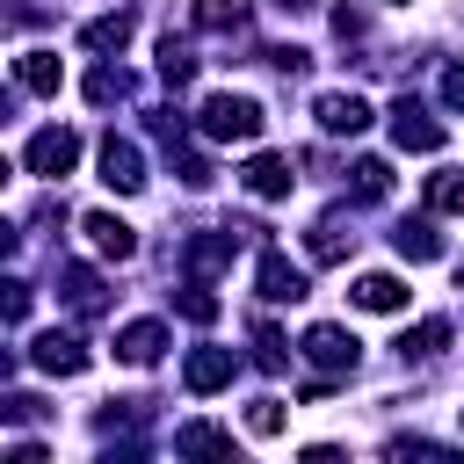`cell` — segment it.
<instances>
[{
    "mask_svg": "<svg viewBox=\"0 0 464 464\" xmlns=\"http://www.w3.org/2000/svg\"><path fill=\"white\" fill-rule=\"evenodd\" d=\"M130 44V14L116 7V14H94L87 29H80V51H94V58H109V51H123Z\"/></svg>",
    "mask_w": 464,
    "mask_h": 464,
    "instance_id": "cell-17",
    "label": "cell"
},
{
    "mask_svg": "<svg viewBox=\"0 0 464 464\" xmlns=\"http://www.w3.org/2000/svg\"><path fill=\"white\" fill-rule=\"evenodd\" d=\"M276 7H283V14H304V7H312V0H276Z\"/></svg>",
    "mask_w": 464,
    "mask_h": 464,
    "instance_id": "cell-35",
    "label": "cell"
},
{
    "mask_svg": "<svg viewBox=\"0 0 464 464\" xmlns=\"http://www.w3.org/2000/svg\"><path fill=\"white\" fill-rule=\"evenodd\" d=\"M442 341H450V319H420V326H406L392 348H399V362H428V355H442Z\"/></svg>",
    "mask_w": 464,
    "mask_h": 464,
    "instance_id": "cell-20",
    "label": "cell"
},
{
    "mask_svg": "<svg viewBox=\"0 0 464 464\" xmlns=\"http://www.w3.org/2000/svg\"><path fill=\"white\" fill-rule=\"evenodd\" d=\"M239 181H246V196H261V203H276V196H290V181H297V174H290V160H283V152H254Z\"/></svg>",
    "mask_w": 464,
    "mask_h": 464,
    "instance_id": "cell-14",
    "label": "cell"
},
{
    "mask_svg": "<svg viewBox=\"0 0 464 464\" xmlns=\"http://www.w3.org/2000/svg\"><path fill=\"white\" fill-rule=\"evenodd\" d=\"M14 80H22L29 94H58V87H65V65H58V51H22V58H14Z\"/></svg>",
    "mask_w": 464,
    "mask_h": 464,
    "instance_id": "cell-16",
    "label": "cell"
},
{
    "mask_svg": "<svg viewBox=\"0 0 464 464\" xmlns=\"http://www.w3.org/2000/svg\"><path fill=\"white\" fill-rule=\"evenodd\" d=\"M196 29H210V36H239L246 29V7L239 0H196V14H188Z\"/></svg>",
    "mask_w": 464,
    "mask_h": 464,
    "instance_id": "cell-22",
    "label": "cell"
},
{
    "mask_svg": "<svg viewBox=\"0 0 464 464\" xmlns=\"http://www.w3.org/2000/svg\"><path fill=\"white\" fill-rule=\"evenodd\" d=\"M196 130L210 145H246V138H261V102L254 94H210L196 109Z\"/></svg>",
    "mask_w": 464,
    "mask_h": 464,
    "instance_id": "cell-1",
    "label": "cell"
},
{
    "mask_svg": "<svg viewBox=\"0 0 464 464\" xmlns=\"http://www.w3.org/2000/svg\"><path fill=\"white\" fill-rule=\"evenodd\" d=\"M174 174H181V181H188V188H210V181H218V174H210V160H203V152H174Z\"/></svg>",
    "mask_w": 464,
    "mask_h": 464,
    "instance_id": "cell-31",
    "label": "cell"
},
{
    "mask_svg": "<svg viewBox=\"0 0 464 464\" xmlns=\"http://www.w3.org/2000/svg\"><path fill=\"white\" fill-rule=\"evenodd\" d=\"M254 362H261V370H283V362H290V341H283L276 326H254Z\"/></svg>",
    "mask_w": 464,
    "mask_h": 464,
    "instance_id": "cell-28",
    "label": "cell"
},
{
    "mask_svg": "<svg viewBox=\"0 0 464 464\" xmlns=\"http://www.w3.org/2000/svg\"><path fill=\"white\" fill-rule=\"evenodd\" d=\"M102 181H109L116 196H138V188H145V152H138L130 138H116V130L102 138Z\"/></svg>",
    "mask_w": 464,
    "mask_h": 464,
    "instance_id": "cell-7",
    "label": "cell"
},
{
    "mask_svg": "<svg viewBox=\"0 0 464 464\" xmlns=\"http://www.w3.org/2000/svg\"><path fill=\"white\" fill-rule=\"evenodd\" d=\"M428 210H442V218H464V174H457V167L428 174Z\"/></svg>",
    "mask_w": 464,
    "mask_h": 464,
    "instance_id": "cell-24",
    "label": "cell"
},
{
    "mask_svg": "<svg viewBox=\"0 0 464 464\" xmlns=\"http://www.w3.org/2000/svg\"><path fill=\"white\" fill-rule=\"evenodd\" d=\"M254 283H261V304H297L304 297V268H290V254H261V268H254Z\"/></svg>",
    "mask_w": 464,
    "mask_h": 464,
    "instance_id": "cell-11",
    "label": "cell"
},
{
    "mask_svg": "<svg viewBox=\"0 0 464 464\" xmlns=\"http://www.w3.org/2000/svg\"><path fill=\"white\" fill-rule=\"evenodd\" d=\"M58 290H65V304H72L80 319H102V312H109V283H102L94 268H80V261L58 268Z\"/></svg>",
    "mask_w": 464,
    "mask_h": 464,
    "instance_id": "cell-12",
    "label": "cell"
},
{
    "mask_svg": "<svg viewBox=\"0 0 464 464\" xmlns=\"http://www.w3.org/2000/svg\"><path fill=\"white\" fill-rule=\"evenodd\" d=\"M0 413H7V420H36V413H44V399H29V392H7V406H0Z\"/></svg>",
    "mask_w": 464,
    "mask_h": 464,
    "instance_id": "cell-33",
    "label": "cell"
},
{
    "mask_svg": "<svg viewBox=\"0 0 464 464\" xmlns=\"http://www.w3.org/2000/svg\"><path fill=\"white\" fill-rule=\"evenodd\" d=\"M174 304H181V319H196V326H210V319H218V297H210V283H203V276H188V290H181Z\"/></svg>",
    "mask_w": 464,
    "mask_h": 464,
    "instance_id": "cell-27",
    "label": "cell"
},
{
    "mask_svg": "<svg viewBox=\"0 0 464 464\" xmlns=\"http://www.w3.org/2000/svg\"><path fill=\"white\" fill-rule=\"evenodd\" d=\"M392 145H399V152H435V145H442V123H435L420 102L399 94V102H392Z\"/></svg>",
    "mask_w": 464,
    "mask_h": 464,
    "instance_id": "cell-6",
    "label": "cell"
},
{
    "mask_svg": "<svg viewBox=\"0 0 464 464\" xmlns=\"http://www.w3.org/2000/svg\"><path fill=\"white\" fill-rule=\"evenodd\" d=\"M72 160H80V138H72L65 123H44V130L22 145V167H29V174H44V181H65V174H72Z\"/></svg>",
    "mask_w": 464,
    "mask_h": 464,
    "instance_id": "cell-2",
    "label": "cell"
},
{
    "mask_svg": "<svg viewBox=\"0 0 464 464\" xmlns=\"http://www.w3.org/2000/svg\"><path fill=\"white\" fill-rule=\"evenodd\" d=\"M174 457H232V435L210 420H188V428H174Z\"/></svg>",
    "mask_w": 464,
    "mask_h": 464,
    "instance_id": "cell-21",
    "label": "cell"
},
{
    "mask_svg": "<svg viewBox=\"0 0 464 464\" xmlns=\"http://www.w3.org/2000/svg\"><path fill=\"white\" fill-rule=\"evenodd\" d=\"M392 7H406V0H392Z\"/></svg>",
    "mask_w": 464,
    "mask_h": 464,
    "instance_id": "cell-36",
    "label": "cell"
},
{
    "mask_svg": "<svg viewBox=\"0 0 464 464\" xmlns=\"http://www.w3.org/2000/svg\"><path fill=\"white\" fill-rule=\"evenodd\" d=\"M261 58H268V65H276L283 80H297V72L312 65V51H297V44H276V51H261Z\"/></svg>",
    "mask_w": 464,
    "mask_h": 464,
    "instance_id": "cell-30",
    "label": "cell"
},
{
    "mask_svg": "<svg viewBox=\"0 0 464 464\" xmlns=\"http://www.w3.org/2000/svg\"><path fill=\"white\" fill-rule=\"evenodd\" d=\"M457 420H464V413H457Z\"/></svg>",
    "mask_w": 464,
    "mask_h": 464,
    "instance_id": "cell-37",
    "label": "cell"
},
{
    "mask_svg": "<svg viewBox=\"0 0 464 464\" xmlns=\"http://www.w3.org/2000/svg\"><path fill=\"white\" fill-rule=\"evenodd\" d=\"M232 377H239V355H232V348H188V362H181V384L203 392V399L225 392Z\"/></svg>",
    "mask_w": 464,
    "mask_h": 464,
    "instance_id": "cell-8",
    "label": "cell"
},
{
    "mask_svg": "<svg viewBox=\"0 0 464 464\" xmlns=\"http://www.w3.org/2000/svg\"><path fill=\"white\" fill-rule=\"evenodd\" d=\"M116 355H123L130 370H152V362L167 355V326H160V319H130V326L116 334Z\"/></svg>",
    "mask_w": 464,
    "mask_h": 464,
    "instance_id": "cell-13",
    "label": "cell"
},
{
    "mask_svg": "<svg viewBox=\"0 0 464 464\" xmlns=\"http://www.w3.org/2000/svg\"><path fill=\"white\" fill-rule=\"evenodd\" d=\"M22 319H29V283L7 276V326H22Z\"/></svg>",
    "mask_w": 464,
    "mask_h": 464,
    "instance_id": "cell-32",
    "label": "cell"
},
{
    "mask_svg": "<svg viewBox=\"0 0 464 464\" xmlns=\"http://www.w3.org/2000/svg\"><path fill=\"white\" fill-rule=\"evenodd\" d=\"M304 246H312V261H326V268H334V261H348V254H355V232H348V218H319Z\"/></svg>",
    "mask_w": 464,
    "mask_h": 464,
    "instance_id": "cell-18",
    "label": "cell"
},
{
    "mask_svg": "<svg viewBox=\"0 0 464 464\" xmlns=\"http://www.w3.org/2000/svg\"><path fill=\"white\" fill-rule=\"evenodd\" d=\"M442 102H450V109H464V65H450V72H442Z\"/></svg>",
    "mask_w": 464,
    "mask_h": 464,
    "instance_id": "cell-34",
    "label": "cell"
},
{
    "mask_svg": "<svg viewBox=\"0 0 464 464\" xmlns=\"http://www.w3.org/2000/svg\"><path fill=\"white\" fill-rule=\"evenodd\" d=\"M239 232H246V225H225V232H196V239H181V268L210 283L218 268H232V254H239Z\"/></svg>",
    "mask_w": 464,
    "mask_h": 464,
    "instance_id": "cell-3",
    "label": "cell"
},
{
    "mask_svg": "<svg viewBox=\"0 0 464 464\" xmlns=\"http://www.w3.org/2000/svg\"><path fill=\"white\" fill-rule=\"evenodd\" d=\"M312 116H319V130H326V138H362V130H370V102H362V94H348V87L319 94V102H312Z\"/></svg>",
    "mask_w": 464,
    "mask_h": 464,
    "instance_id": "cell-5",
    "label": "cell"
},
{
    "mask_svg": "<svg viewBox=\"0 0 464 464\" xmlns=\"http://www.w3.org/2000/svg\"><path fill=\"white\" fill-rule=\"evenodd\" d=\"M160 80H167V87H188V80H196V51L174 44V36H160Z\"/></svg>",
    "mask_w": 464,
    "mask_h": 464,
    "instance_id": "cell-25",
    "label": "cell"
},
{
    "mask_svg": "<svg viewBox=\"0 0 464 464\" xmlns=\"http://www.w3.org/2000/svg\"><path fill=\"white\" fill-rule=\"evenodd\" d=\"M392 246H399L406 261H435V254H442V232H435L428 218H399V225H392Z\"/></svg>",
    "mask_w": 464,
    "mask_h": 464,
    "instance_id": "cell-19",
    "label": "cell"
},
{
    "mask_svg": "<svg viewBox=\"0 0 464 464\" xmlns=\"http://www.w3.org/2000/svg\"><path fill=\"white\" fill-rule=\"evenodd\" d=\"M304 362H319L326 377H348L362 362V348H355L348 326H304Z\"/></svg>",
    "mask_w": 464,
    "mask_h": 464,
    "instance_id": "cell-4",
    "label": "cell"
},
{
    "mask_svg": "<svg viewBox=\"0 0 464 464\" xmlns=\"http://www.w3.org/2000/svg\"><path fill=\"white\" fill-rule=\"evenodd\" d=\"M355 196H362V203H384V196H392V167H384V160H355Z\"/></svg>",
    "mask_w": 464,
    "mask_h": 464,
    "instance_id": "cell-26",
    "label": "cell"
},
{
    "mask_svg": "<svg viewBox=\"0 0 464 464\" xmlns=\"http://www.w3.org/2000/svg\"><path fill=\"white\" fill-rule=\"evenodd\" d=\"M29 362H36L44 377H80V370H87V341H80V334H36Z\"/></svg>",
    "mask_w": 464,
    "mask_h": 464,
    "instance_id": "cell-10",
    "label": "cell"
},
{
    "mask_svg": "<svg viewBox=\"0 0 464 464\" xmlns=\"http://www.w3.org/2000/svg\"><path fill=\"white\" fill-rule=\"evenodd\" d=\"M130 94H138V87H130V72H123V65H94V72H87V102H94V109L130 102Z\"/></svg>",
    "mask_w": 464,
    "mask_h": 464,
    "instance_id": "cell-23",
    "label": "cell"
},
{
    "mask_svg": "<svg viewBox=\"0 0 464 464\" xmlns=\"http://www.w3.org/2000/svg\"><path fill=\"white\" fill-rule=\"evenodd\" d=\"M362 312H406V283L399 276H384V268H370V276H355V290H348Z\"/></svg>",
    "mask_w": 464,
    "mask_h": 464,
    "instance_id": "cell-15",
    "label": "cell"
},
{
    "mask_svg": "<svg viewBox=\"0 0 464 464\" xmlns=\"http://www.w3.org/2000/svg\"><path fill=\"white\" fill-rule=\"evenodd\" d=\"M246 428H254L261 442H268V435H283V399H254V406H246Z\"/></svg>",
    "mask_w": 464,
    "mask_h": 464,
    "instance_id": "cell-29",
    "label": "cell"
},
{
    "mask_svg": "<svg viewBox=\"0 0 464 464\" xmlns=\"http://www.w3.org/2000/svg\"><path fill=\"white\" fill-rule=\"evenodd\" d=\"M80 232H87V246H94L102 261H130V254H138V232H130L116 210H87V218H80Z\"/></svg>",
    "mask_w": 464,
    "mask_h": 464,
    "instance_id": "cell-9",
    "label": "cell"
}]
</instances>
